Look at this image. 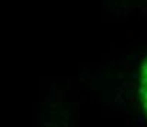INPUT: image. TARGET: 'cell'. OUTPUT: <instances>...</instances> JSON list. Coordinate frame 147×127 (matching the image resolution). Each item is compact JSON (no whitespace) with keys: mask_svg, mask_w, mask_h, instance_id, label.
Here are the masks:
<instances>
[{"mask_svg":"<svg viewBox=\"0 0 147 127\" xmlns=\"http://www.w3.org/2000/svg\"><path fill=\"white\" fill-rule=\"evenodd\" d=\"M140 93H141V99H143V105L144 109L147 112V58L143 64L141 68V81H140Z\"/></svg>","mask_w":147,"mask_h":127,"instance_id":"obj_1","label":"cell"}]
</instances>
